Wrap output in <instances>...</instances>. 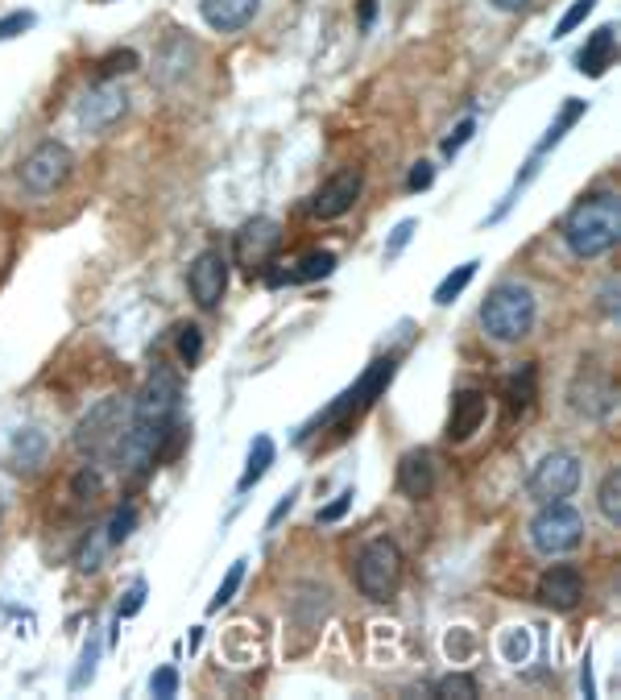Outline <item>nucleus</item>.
<instances>
[{
	"label": "nucleus",
	"mask_w": 621,
	"mask_h": 700,
	"mask_svg": "<svg viewBox=\"0 0 621 700\" xmlns=\"http://www.w3.org/2000/svg\"><path fill=\"white\" fill-rule=\"evenodd\" d=\"M435 481H440V465H435V456L426 448L419 452H407L402 456V465H398V489L414 498V502H423L435 493Z\"/></svg>",
	"instance_id": "obj_17"
},
{
	"label": "nucleus",
	"mask_w": 621,
	"mask_h": 700,
	"mask_svg": "<svg viewBox=\"0 0 621 700\" xmlns=\"http://www.w3.org/2000/svg\"><path fill=\"white\" fill-rule=\"evenodd\" d=\"M489 4H494V9H501V13H522L531 0H489Z\"/></svg>",
	"instance_id": "obj_45"
},
{
	"label": "nucleus",
	"mask_w": 621,
	"mask_h": 700,
	"mask_svg": "<svg viewBox=\"0 0 621 700\" xmlns=\"http://www.w3.org/2000/svg\"><path fill=\"white\" fill-rule=\"evenodd\" d=\"M75 170V154L67 149L63 142H42L34 145L18 166V179L25 191H34V196H51L58 191L63 182L71 179Z\"/></svg>",
	"instance_id": "obj_7"
},
{
	"label": "nucleus",
	"mask_w": 621,
	"mask_h": 700,
	"mask_svg": "<svg viewBox=\"0 0 621 700\" xmlns=\"http://www.w3.org/2000/svg\"><path fill=\"white\" fill-rule=\"evenodd\" d=\"M108 547H112V543H108V531H91L88 543L79 547V568H84V573H96Z\"/></svg>",
	"instance_id": "obj_31"
},
{
	"label": "nucleus",
	"mask_w": 621,
	"mask_h": 700,
	"mask_svg": "<svg viewBox=\"0 0 621 700\" xmlns=\"http://www.w3.org/2000/svg\"><path fill=\"white\" fill-rule=\"evenodd\" d=\"M506 402H510V411L522 414V411H531V402H534V365H522L510 381H506Z\"/></svg>",
	"instance_id": "obj_24"
},
{
	"label": "nucleus",
	"mask_w": 621,
	"mask_h": 700,
	"mask_svg": "<svg viewBox=\"0 0 621 700\" xmlns=\"http://www.w3.org/2000/svg\"><path fill=\"white\" fill-rule=\"evenodd\" d=\"M71 489H75V498H79V502H96V498H100V489H104L100 473H96V465L79 468V473H75V481H71Z\"/></svg>",
	"instance_id": "obj_33"
},
{
	"label": "nucleus",
	"mask_w": 621,
	"mask_h": 700,
	"mask_svg": "<svg viewBox=\"0 0 621 700\" xmlns=\"http://www.w3.org/2000/svg\"><path fill=\"white\" fill-rule=\"evenodd\" d=\"M539 605H547L551 613H572L580 605V597H585V576L576 573L572 564H555L547 573L539 576Z\"/></svg>",
	"instance_id": "obj_14"
},
{
	"label": "nucleus",
	"mask_w": 621,
	"mask_h": 700,
	"mask_svg": "<svg viewBox=\"0 0 621 700\" xmlns=\"http://www.w3.org/2000/svg\"><path fill=\"white\" fill-rule=\"evenodd\" d=\"M353 498H356L353 489H344V493H340L336 502H328V505H323V510H320V514H315V519H320L323 526H328V522H340V519H344V510L353 505Z\"/></svg>",
	"instance_id": "obj_41"
},
{
	"label": "nucleus",
	"mask_w": 621,
	"mask_h": 700,
	"mask_svg": "<svg viewBox=\"0 0 621 700\" xmlns=\"http://www.w3.org/2000/svg\"><path fill=\"white\" fill-rule=\"evenodd\" d=\"M597 505H601V514L613 522V526H621V468L605 473L601 489H597Z\"/></svg>",
	"instance_id": "obj_25"
},
{
	"label": "nucleus",
	"mask_w": 621,
	"mask_h": 700,
	"mask_svg": "<svg viewBox=\"0 0 621 700\" xmlns=\"http://www.w3.org/2000/svg\"><path fill=\"white\" fill-rule=\"evenodd\" d=\"M182 407V381L170 365H154L149 377L142 381V390L133 398V423L154 431H170Z\"/></svg>",
	"instance_id": "obj_4"
},
{
	"label": "nucleus",
	"mask_w": 621,
	"mask_h": 700,
	"mask_svg": "<svg viewBox=\"0 0 621 700\" xmlns=\"http://www.w3.org/2000/svg\"><path fill=\"white\" fill-rule=\"evenodd\" d=\"M145 580H133L129 585V592H124V601L117 605V618H133V613H142V605H145Z\"/></svg>",
	"instance_id": "obj_39"
},
{
	"label": "nucleus",
	"mask_w": 621,
	"mask_h": 700,
	"mask_svg": "<svg viewBox=\"0 0 621 700\" xmlns=\"http://www.w3.org/2000/svg\"><path fill=\"white\" fill-rule=\"evenodd\" d=\"M526 489H531L534 502H568L572 493L580 489V456L568 448L547 452V456L531 468Z\"/></svg>",
	"instance_id": "obj_8"
},
{
	"label": "nucleus",
	"mask_w": 621,
	"mask_h": 700,
	"mask_svg": "<svg viewBox=\"0 0 621 700\" xmlns=\"http://www.w3.org/2000/svg\"><path fill=\"white\" fill-rule=\"evenodd\" d=\"M129 423H133V407L129 402H121V398L96 402L79 419V427H75V452H84V456H112L117 444L124 440Z\"/></svg>",
	"instance_id": "obj_5"
},
{
	"label": "nucleus",
	"mask_w": 621,
	"mask_h": 700,
	"mask_svg": "<svg viewBox=\"0 0 621 700\" xmlns=\"http://www.w3.org/2000/svg\"><path fill=\"white\" fill-rule=\"evenodd\" d=\"M564 241L576 257H601L621 241V199L609 191L580 199L564 220Z\"/></svg>",
	"instance_id": "obj_1"
},
{
	"label": "nucleus",
	"mask_w": 621,
	"mask_h": 700,
	"mask_svg": "<svg viewBox=\"0 0 621 700\" xmlns=\"http://www.w3.org/2000/svg\"><path fill=\"white\" fill-rule=\"evenodd\" d=\"M613 381L609 377H597V386H585L580 377H576V386H572V407L580 414H592V419H605V414L613 411Z\"/></svg>",
	"instance_id": "obj_21"
},
{
	"label": "nucleus",
	"mask_w": 621,
	"mask_h": 700,
	"mask_svg": "<svg viewBox=\"0 0 621 700\" xmlns=\"http://www.w3.org/2000/svg\"><path fill=\"white\" fill-rule=\"evenodd\" d=\"M585 100H568V104H564V112H559V121H555V125L547 129V137H543V142H539V149H534V158H543V154H547L551 145L559 142V137H564V133H568L572 125H576V121H580V116H585Z\"/></svg>",
	"instance_id": "obj_26"
},
{
	"label": "nucleus",
	"mask_w": 621,
	"mask_h": 700,
	"mask_svg": "<svg viewBox=\"0 0 621 700\" xmlns=\"http://www.w3.org/2000/svg\"><path fill=\"white\" fill-rule=\"evenodd\" d=\"M25 30H34V13H9V18H0V42L25 34Z\"/></svg>",
	"instance_id": "obj_40"
},
{
	"label": "nucleus",
	"mask_w": 621,
	"mask_h": 700,
	"mask_svg": "<svg viewBox=\"0 0 621 700\" xmlns=\"http://www.w3.org/2000/svg\"><path fill=\"white\" fill-rule=\"evenodd\" d=\"M473 274H477V262H464V266L452 269L444 282L435 287V303H440V307L452 303V299H456V295H461V290L468 287V282H473Z\"/></svg>",
	"instance_id": "obj_27"
},
{
	"label": "nucleus",
	"mask_w": 621,
	"mask_h": 700,
	"mask_svg": "<svg viewBox=\"0 0 621 700\" xmlns=\"http://www.w3.org/2000/svg\"><path fill=\"white\" fill-rule=\"evenodd\" d=\"M295 498H299V489H290V493H286L282 502L274 505V514H269V522H266L269 531H274V526H278V522H282V519H286V514H290V510H295Z\"/></svg>",
	"instance_id": "obj_44"
},
{
	"label": "nucleus",
	"mask_w": 621,
	"mask_h": 700,
	"mask_svg": "<svg viewBox=\"0 0 621 700\" xmlns=\"http://www.w3.org/2000/svg\"><path fill=\"white\" fill-rule=\"evenodd\" d=\"M187 287H191V295H196V303L203 311H215L224 290H229V257L220 249H203L187 269Z\"/></svg>",
	"instance_id": "obj_12"
},
{
	"label": "nucleus",
	"mask_w": 621,
	"mask_h": 700,
	"mask_svg": "<svg viewBox=\"0 0 621 700\" xmlns=\"http://www.w3.org/2000/svg\"><path fill=\"white\" fill-rule=\"evenodd\" d=\"M142 67V58H137V51H112L108 58H100V75L104 79H112V75H129Z\"/></svg>",
	"instance_id": "obj_34"
},
{
	"label": "nucleus",
	"mask_w": 621,
	"mask_h": 700,
	"mask_svg": "<svg viewBox=\"0 0 621 700\" xmlns=\"http://www.w3.org/2000/svg\"><path fill=\"white\" fill-rule=\"evenodd\" d=\"M485 414H489V398H485V390H461V395L452 398L447 440H452V444H468V440L480 431V423H485Z\"/></svg>",
	"instance_id": "obj_16"
},
{
	"label": "nucleus",
	"mask_w": 621,
	"mask_h": 700,
	"mask_svg": "<svg viewBox=\"0 0 621 700\" xmlns=\"http://www.w3.org/2000/svg\"><path fill=\"white\" fill-rule=\"evenodd\" d=\"M149 692L158 700H170L178 692V671L175 667H158L154 676H149Z\"/></svg>",
	"instance_id": "obj_37"
},
{
	"label": "nucleus",
	"mask_w": 621,
	"mask_h": 700,
	"mask_svg": "<svg viewBox=\"0 0 621 700\" xmlns=\"http://www.w3.org/2000/svg\"><path fill=\"white\" fill-rule=\"evenodd\" d=\"M269 465H274V440H269V435H257V440H253V448H248L245 473H241L236 489H241V493H248V489H253V485H257L269 473Z\"/></svg>",
	"instance_id": "obj_23"
},
{
	"label": "nucleus",
	"mask_w": 621,
	"mask_h": 700,
	"mask_svg": "<svg viewBox=\"0 0 621 700\" xmlns=\"http://www.w3.org/2000/svg\"><path fill=\"white\" fill-rule=\"evenodd\" d=\"M534 290L526 282H497L480 303V327L497 344H518L534 327Z\"/></svg>",
	"instance_id": "obj_2"
},
{
	"label": "nucleus",
	"mask_w": 621,
	"mask_h": 700,
	"mask_svg": "<svg viewBox=\"0 0 621 700\" xmlns=\"http://www.w3.org/2000/svg\"><path fill=\"white\" fill-rule=\"evenodd\" d=\"M336 269V253H307L302 262H295V269H278V274H269L266 282L269 287H302V282H315V278H328Z\"/></svg>",
	"instance_id": "obj_20"
},
{
	"label": "nucleus",
	"mask_w": 621,
	"mask_h": 700,
	"mask_svg": "<svg viewBox=\"0 0 621 700\" xmlns=\"http://www.w3.org/2000/svg\"><path fill=\"white\" fill-rule=\"evenodd\" d=\"M531 543L539 556H572L585 543V514L568 502H543L531 519Z\"/></svg>",
	"instance_id": "obj_6"
},
{
	"label": "nucleus",
	"mask_w": 621,
	"mask_h": 700,
	"mask_svg": "<svg viewBox=\"0 0 621 700\" xmlns=\"http://www.w3.org/2000/svg\"><path fill=\"white\" fill-rule=\"evenodd\" d=\"M170 431H154V427H142V423H129L124 431V440L117 444V468H121L124 477H145L149 468L158 465L162 456V440H166Z\"/></svg>",
	"instance_id": "obj_11"
},
{
	"label": "nucleus",
	"mask_w": 621,
	"mask_h": 700,
	"mask_svg": "<svg viewBox=\"0 0 621 700\" xmlns=\"http://www.w3.org/2000/svg\"><path fill=\"white\" fill-rule=\"evenodd\" d=\"M435 697L473 700V697H477V680H473L468 671H452V676H444V680H435Z\"/></svg>",
	"instance_id": "obj_28"
},
{
	"label": "nucleus",
	"mask_w": 621,
	"mask_h": 700,
	"mask_svg": "<svg viewBox=\"0 0 621 700\" xmlns=\"http://www.w3.org/2000/svg\"><path fill=\"white\" fill-rule=\"evenodd\" d=\"M262 0H199V13L212 25L215 34H236L248 21L257 18Z\"/></svg>",
	"instance_id": "obj_18"
},
{
	"label": "nucleus",
	"mask_w": 621,
	"mask_h": 700,
	"mask_svg": "<svg viewBox=\"0 0 621 700\" xmlns=\"http://www.w3.org/2000/svg\"><path fill=\"white\" fill-rule=\"evenodd\" d=\"M361 187H365V175L348 166V170H336L332 179L323 182L315 199H311V212L320 215V220H340L344 212H353V203L361 199Z\"/></svg>",
	"instance_id": "obj_15"
},
{
	"label": "nucleus",
	"mask_w": 621,
	"mask_h": 700,
	"mask_svg": "<svg viewBox=\"0 0 621 700\" xmlns=\"http://www.w3.org/2000/svg\"><path fill=\"white\" fill-rule=\"evenodd\" d=\"M46 431L42 427H21L18 435H13V465L21 468V473H37V468L46 465Z\"/></svg>",
	"instance_id": "obj_22"
},
{
	"label": "nucleus",
	"mask_w": 621,
	"mask_h": 700,
	"mask_svg": "<svg viewBox=\"0 0 621 700\" xmlns=\"http://www.w3.org/2000/svg\"><path fill=\"white\" fill-rule=\"evenodd\" d=\"M353 580L369 601H390L398 585H402V552H398V543L393 538H369L353 564Z\"/></svg>",
	"instance_id": "obj_3"
},
{
	"label": "nucleus",
	"mask_w": 621,
	"mask_h": 700,
	"mask_svg": "<svg viewBox=\"0 0 621 700\" xmlns=\"http://www.w3.org/2000/svg\"><path fill=\"white\" fill-rule=\"evenodd\" d=\"M241 580H245V559H236L229 573H224V580H220V589H215V597L208 601V613H220V610H224L232 597H236V589H241Z\"/></svg>",
	"instance_id": "obj_29"
},
{
	"label": "nucleus",
	"mask_w": 621,
	"mask_h": 700,
	"mask_svg": "<svg viewBox=\"0 0 621 700\" xmlns=\"http://www.w3.org/2000/svg\"><path fill=\"white\" fill-rule=\"evenodd\" d=\"M431 182H435V170H431V162H419V166H414V170L407 175V187H410V191H426Z\"/></svg>",
	"instance_id": "obj_43"
},
{
	"label": "nucleus",
	"mask_w": 621,
	"mask_h": 700,
	"mask_svg": "<svg viewBox=\"0 0 621 700\" xmlns=\"http://www.w3.org/2000/svg\"><path fill=\"white\" fill-rule=\"evenodd\" d=\"M414 229H419V220H402V224L393 229L390 245H386V257H398V253L407 249V241H410V236H414Z\"/></svg>",
	"instance_id": "obj_42"
},
{
	"label": "nucleus",
	"mask_w": 621,
	"mask_h": 700,
	"mask_svg": "<svg viewBox=\"0 0 621 700\" xmlns=\"http://www.w3.org/2000/svg\"><path fill=\"white\" fill-rule=\"evenodd\" d=\"M473 133H477V121H473V116H464L461 125H456V133H452V137L444 142V154H447V158H456L464 145L473 142Z\"/></svg>",
	"instance_id": "obj_38"
},
{
	"label": "nucleus",
	"mask_w": 621,
	"mask_h": 700,
	"mask_svg": "<svg viewBox=\"0 0 621 700\" xmlns=\"http://www.w3.org/2000/svg\"><path fill=\"white\" fill-rule=\"evenodd\" d=\"M592 9H597V0H576L568 13L559 18V25H555V37H568L576 25H585V18L592 13Z\"/></svg>",
	"instance_id": "obj_36"
},
{
	"label": "nucleus",
	"mask_w": 621,
	"mask_h": 700,
	"mask_svg": "<svg viewBox=\"0 0 621 700\" xmlns=\"http://www.w3.org/2000/svg\"><path fill=\"white\" fill-rule=\"evenodd\" d=\"M613 54H618V30H613V25H601V30H592L585 51L576 54V63H580V71H585L588 79H601V75L613 67Z\"/></svg>",
	"instance_id": "obj_19"
},
{
	"label": "nucleus",
	"mask_w": 621,
	"mask_h": 700,
	"mask_svg": "<svg viewBox=\"0 0 621 700\" xmlns=\"http://www.w3.org/2000/svg\"><path fill=\"white\" fill-rule=\"evenodd\" d=\"M278 249H282V224L269 220V215H253L248 224H241V233L232 241V257H236V266L245 269L248 278L262 274L278 257Z\"/></svg>",
	"instance_id": "obj_10"
},
{
	"label": "nucleus",
	"mask_w": 621,
	"mask_h": 700,
	"mask_svg": "<svg viewBox=\"0 0 621 700\" xmlns=\"http://www.w3.org/2000/svg\"><path fill=\"white\" fill-rule=\"evenodd\" d=\"M373 13H377V0H361V25H365V30H369Z\"/></svg>",
	"instance_id": "obj_46"
},
{
	"label": "nucleus",
	"mask_w": 621,
	"mask_h": 700,
	"mask_svg": "<svg viewBox=\"0 0 621 700\" xmlns=\"http://www.w3.org/2000/svg\"><path fill=\"white\" fill-rule=\"evenodd\" d=\"M178 357H182V365H199V357H203V332L196 323L178 327Z\"/></svg>",
	"instance_id": "obj_32"
},
{
	"label": "nucleus",
	"mask_w": 621,
	"mask_h": 700,
	"mask_svg": "<svg viewBox=\"0 0 621 700\" xmlns=\"http://www.w3.org/2000/svg\"><path fill=\"white\" fill-rule=\"evenodd\" d=\"M0 514H4V505H0Z\"/></svg>",
	"instance_id": "obj_47"
},
{
	"label": "nucleus",
	"mask_w": 621,
	"mask_h": 700,
	"mask_svg": "<svg viewBox=\"0 0 621 700\" xmlns=\"http://www.w3.org/2000/svg\"><path fill=\"white\" fill-rule=\"evenodd\" d=\"M133 526H137V505H129L124 502L121 510H117V514H112V519H108V543H112V547H117V543H124V538L133 535Z\"/></svg>",
	"instance_id": "obj_30"
},
{
	"label": "nucleus",
	"mask_w": 621,
	"mask_h": 700,
	"mask_svg": "<svg viewBox=\"0 0 621 700\" xmlns=\"http://www.w3.org/2000/svg\"><path fill=\"white\" fill-rule=\"evenodd\" d=\"M124 112H129V96H124V88L121 84H112V79L96 84V88L79 100V121H84L88 133H104V129H112Z\"/></svg>",
	"instance_id": "obj_13"
},
{
	"label": "nucleus",
	"mask_w": 621,
	"mask_h": 700,
	"mask_svg": "<svg viewBox=\"0 0 621 700\" xmlns=\"http://www.w3.org/2000/svg\"><path fill=\"white\" fill-rule=\"evenodd\" d=\"M96 659H100V643L91 638L88 646H84V659H79V671L71 676V688L79 692V688H88L91 680H96Z\"/></svg>",
	"instance_id": "obj_35"
},
{
	"label": "nucleus",
	"mask_w": 621,
	"mask_h": 700,
	"mask_svg": "<svg viewBox=\"0 0 621 700\" xmlns=\"http://www.w3.org/2000/svg\"><path fill=\"white\" fill-rule=\"evenodd\" d=\"M393 369H398V360L393 357H381V360H373L369 369L361 374V381H356L353 390H344V395L328 407V411L315 419V427H336V423H348L361 407H369L377 395H386V386L393 381Z\"/></svg>",
	"instance_id": "obj_9"
}]
</instances>
